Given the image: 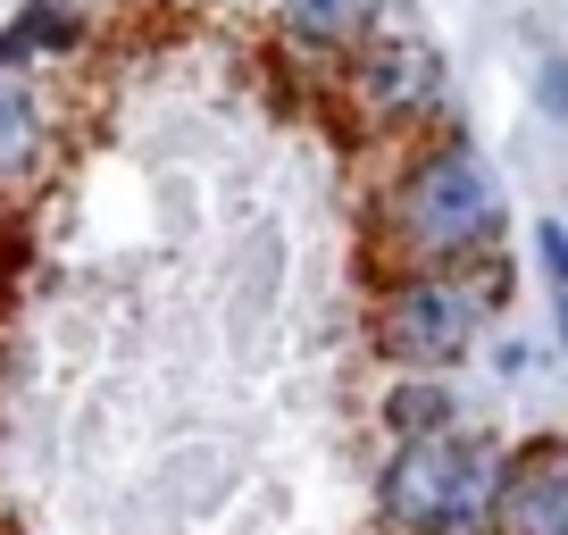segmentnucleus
I'll list each match as a JSON object with an SVG mask.
<instances>
[{
	"mask_svg": "<svg viewBox=\"0 0 568 535\" xmlns=\"http://www.w3.org/2000/svg\"><path fill=\"white\" fill-rule=\"evenodd\" d=\"M385 226H393L402 268H468V260H494L501 251L510 210H501L494 168H485L460 134H435V143L393 176Z\"/></svg>",
	"mask_w": 568,
	"mask_h": 535,
	"instance_id": "nucleus-1",
	"label": "nucleus"
},
{
	"mask_svg": "<svg viewBox=\"0 0 568 535\" xmlns=\"http://www.w3.org/2000/svg\"><path fill=\"white\" fill-rule=\"evenodd\" d=\"M544 101L568 109V59H551V68H544Z\"/></svg>",
	"mask_w": 568,
	"mask_h": 535,
	"instance_id": "nucleus-11",
	"label": "nucleus"
},
{
	"mask_svg": "<svg viewBox=\"0 0 568 535\" xmlns=\"http://www.w3.org/2000/svg\"><path fill=\"white\" fill-rule=\"evenodd\" d=\"M501 535H568V461L560 452H510L501 485Z\"/></svg>",
	"mask_w": 568,
	"mask_h": 535,
	"instance_id": "nucleus-5",
	"label": "nucleus"
},
{
	"mask_svg": "<svg viewBox=\"0 0 568 535\" xmlns=\"http://www.w3.org/2000/svg\"><path fill=\"white\" fill-rule=\"evenodd\" d=\"M510 302V260H468V268H402L376 302V343L393 369L409 376H444L477 352V335Z\"/></svg>",
	"mask_w": 568,
	"mask_h": 535,
	"instance_id": "nucleus-2",
	"label": "nucleus"
},
{
	"mask_svg": "<svg viewBox=\"0 0 568 535\" xmlns=\"http://www.w3.org/2000/svg\"><path fill=\"white\" fill-rule=\"evenodd\" d=\"M535 260H544V285H551V319H560V352H568V226H535Z\"/></svg>",
	"mask_w": 568,
	"mask_h": 535,
	"instance_id": "nucleus-10",
	"label": "nucleus"
},
{
	"mask_svg": "<svg viewBox=\"0 0 568 535\" xmlns=\"http://www.w3.org/2000/svg\"><path fill=\"white\" fill-rule=\"evenodd\" d=\"M468 461H477V435H468V427L393 444L385 452V477H376V511H385V527L393 535H444Z\"/></svg>",
	"mask_w": 568,
	"mask_h": 535,
	"instance_id": "nucleus-4",
	"label": "nucleus"
},
{
	"mask_svg": "<svg viewBox=\"0 0 568 535\" xmlns=\"http://www.w3.org/2000/svg\"><path fill=\"white\" fill-rule=\"evenodd\" d=\"M460 427V393L444 376H393L385 385V435L409 444V435H452Z\"/></svg>",
	"mask_w": 568,
	"mask_h": 535,
	"instance_id": "nucleus-8",
	"label": "nucleus"
},
{
	"mask_svg": "<svg viewBox=\"0 0 568 535\" xmlns=\"http://www.w3.org/2000/svg\"><path fill=\"white\" fill-rule=\"evenodd\" d=\"M276 18H284V34L302 42V51L352 59L359 42L385 26V0H276Z\"/></svg>",
	"mask_w": 568,
	"mask_h": 535,
	"instance_id": "nucleus-7",
	"label": "nucleus"
},
{
	"mask_svg": "<svg viewBox=\"0 0 568 535\" xmlns=\"http://www.w3.org/2000/svg\"><path fill=\"white\" fill-rule=\"evenodd\" d=\"M51 160V109L34 92V68H0V184H26Z\"/></svg>",
	"mask_w": 568,
	"mask_h": 535,
	"instance_id": "nucleus-6",
	"label": "nucleus"
},
{
	"mask_svg": "<svg viewBox=\"0 0 568 535\" xmlns=\"http://www.w3.org/2000/svg\"><path fill=\"white\" fill-rule=\"evenodd\" d=\"M352 101L368 125H426V118H444V101H452V68L426 34L376 26L352 51Z\"/></svg>",
	"mask_w": 568,
	"mask_h": 535,
	"instance_id": "nucleus-3",
	"label": "nucleus"
},
{
	"mask_svg": "<svg viewBox=\"0 0 568 535\" xmlns=\"http://www.w3.org/2000/svg\"><path fill=\"white\" fill-rule=\"evenodd\" d=\"M18 34H26L34 59H51V51H75V42H84V18H75L68 0H34V9H18Z\"/></svg>",
	"mask_w": 568,
	"mask_h": 535,
	"instance_id": "nucleus-9",
	"label": "nucleus"
}]
</instances>
